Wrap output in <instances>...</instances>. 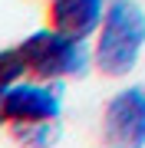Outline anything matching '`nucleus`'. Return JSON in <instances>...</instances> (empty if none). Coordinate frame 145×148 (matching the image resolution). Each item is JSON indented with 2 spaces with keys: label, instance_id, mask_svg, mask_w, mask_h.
Listing matches in <instances>:
<instances>
[{
  "label": "nucleus",
  "instance_id": "nucleus-3",
  "mask_svg": "<svg viewBox=\"0 0 145 148\" xmlns=\"http://www.w3.org/2000/svg\"><path fill=\"white\" fill-rule=\"evenodd\" d=\"M102 142L115 148H142L145 145V82H132L112 92L102 109Z\"/></svg>",
  "mask_w": 145,
  "mask_h": 148
},
{
  "label": "nucleus",
  "instance_id": "nucleus-6",
  "mask_svg": "<svg viewBox=\"0 0 145 148\" xmlns=\"http://www.w3.org/2000/svg\"><path fill=\"white\" fill-rule=\"evenodd\" d=\"M23 76H30V63L23 56L20 43L16 46H3L0 49V95L10 89V86H16Z\"/></svg>",
  "mask_w": 145,
  "mask_h": 148
},
{
  "label": "nucleus",
  "instance_id": "nucleus-4",
  "mask_svg": "<svg viewBox=\"0 0 145 148\" xmlns=\"http://www.w3.org/2000/svg\"><path fill=\"white\" fill-rule=\"evenodd\" d=\"M3 115L10 122H59L63 115V79H20L3 92Z\"/></svg>",
  "mask_w": 145,
  "mask_h": 148
},
{
  "label": "nucleus",
  "instance_id": "nucleus-7",
  "mask_svg": "<svg viewBox=\"0 0 145 148\" xmlns=\"http://www.w3.org/2000/svg\"><path fill=\"white\" fill-rule=\"evenodd\" d=\"M10 138L23 145H49L56 138V122H10Z\"/></svg>",
  "mask_w": 145,
  "mask_h": 148
},
{
  "label": "nucleus",
  "instance_id": "nucleus-2",
  "mask_svg": "<svg viewBox=\"0 0 145 148\" xmlns=\"http://www.w3.org/2000/svg\"><path fill=\"white\" fill-rule=\"evenodd\" d=\"M23 56L30 63V76L33 79H79L89 73L92 66V46L79 36L59 33L56 27H46L30 33L20 43Z\"/></svg>",
  "mask_w": 145,
  "mask_h": 148
},
{
  "label": "nucleus",
  "instance_id": "nucleus-8",
  "mask_svg": "<svg viewBox=\"0 0 145 148\" xmlns=\"http://www.w3.org/2000/svg\"><path fill=\"white\" fill-rule=\"evenodd\" d=\"M0 125H7V115H3V95H0Z\"/></svg>",
  "mask_w": 145,
  "mask_h": 148
},
{
  "label": "nucleus",
  "instance_id": "nucleus-5",
  "mask_svg": "<svg viewBox=\"0 0 145 148\" xmlns=\"http://www.w3.org/2000/svg\"><path fill=\"white\" fill-rule=\"evenodd\" d=\"M109 0H46V23L59 33L89 40L99 30Z\"/></svg>",
  "mask_w": 145,
  "mask_h": 148
},
{
  "label": "nucleus",
  "instance_id": "nucleus-1",
  "mask_svg": "<svg viewBox=\"0 0 145 148\" xmlns=\"http://www.w3.org/2000/svg\"><path fill=\"white\" fill-rule=\"evenodd\" d=\"M145 49V7L139 0H109L96 43H92V69L102 79H125L142 59Z\"/></svg>",
  "mask_w": 145,
  "mask_h": 148
}]
</instances>
